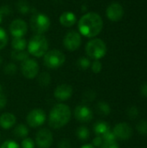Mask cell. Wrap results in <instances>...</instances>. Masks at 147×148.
Here are the masks:
<instances>
[{"label":"cell","mask_w":147,"mask_h":148,"mask_svg":"<svg viewBox=\"0 0 147 148\" xmlns=\"http://www.w3.org/2000/svg\"><path fill=\"white\" fill-rule=\"evenodd\" d=\"M27 41L23 37H13L11 46L13 50H24L27 48Z\"/></svg>","instance_id":"obj_19"},{"label":"cell","mask_w":147,"mask_h":148,"mask_svg":"<svg viewBox=\"0 0 147 148\" xmlns=\"http://www.w3.org/2000/svg\"><path fill=\"white\" fill-rule=\"evenodd\" d=\"M102 144H103V140H102L101 136H96L93 140V142H92V145L94 147H101Z\"/></svg>","instance_id":"obj_37"},{"label":"cell","mask_w":147,"mask_h":148,"mask_svg":"<svg viewBox=\"0 0 147 148\" xmlns=\"http://www.w3.org/2000/svg\"><path fill=\"white\" fill-rule=\"evenodd\" d=\"M140 95L144 97H147V82L144 83L140 87Z\"/></svg>","instance_id":"obj_40"},{"label":"cell","mask_w":147,"mask_h":148,"mask_svg":"<svg viewBox=\"0 0 147 148\" xmlns=\"http://www.w3.org/2000/svg\"><path fill=\"white\" fill-rule=\"evenodd\" d=\"M28 53L36 57L43 56L49 49V42L43 35H35L27 45Z\"/></svg>","instance_id":"obj_3"},{"label":"cell","mask_w":147,"mask_h":148,"mask_svg":"<svg viewBox=\"0 0 147 148\" xmlns=\"http://www.w3.org/2000/svg\"><path fill=\"white\" fill-rule=\"evenodd\" d=\"M29 25L36 35H42L49 30L50 27V19L45 14L36 13L31 16Z\"/></svg>","instance_id":"obj_5"},{"label":"cell","mask_w":147,"mask_h":148,"mask_svg":"<svg viewBox=\"0 0 147 148\" xmlns=\"http://www.w3.org/2000/svg\"><path fill=\"white\" fill-rule=\"evenodd\" d=\"M85 50L89 58L100 60L107 54V45L103 40L100 38H94L87 43Z\"/></svg>","instance_id":"obj_4"},{"label":"cell","mask_w":147,"mask_h":148,"mask_svg":"<svg viewBox=\"0 0 147 148\" xmlns=\"http://www.w3.org/2000/svg\"><path fill=\"white\" fill-rule=\"evenodd\" d=\"M66 57L65 55L58 49L48 50L47 53L43 56V63L44 65L51 69H55L62 67L65 62Z\"/></svg>","instance_id":"obj_6"},{"label":"cell","mask_w":147,"mask_h":148,"mask_svg":"<svg viewBox=\"0 0 147 148\" xmlns=\"http://www.w3.org/2000/svg\"><path fill=\"white\" fill-rule=\"evenodd\" d=\"M17 9H18V10L20 11V12H22L23 14H26L28 11H29V5L27 3H25V2H19L18 3H17Z\"/></svg>","instance_id":"obj_35"},{"label":"cell","mask_w":147,"mask_h":148,"mask_svg":"<svg viewBox=\"0 0 147 148\" xmlns=\"http://www.w3.org/2000/svg\"><path fill=\"white\" fill-rule=\"evenodd\" d=\"M35 143L38 148H49L53 144V134L48 128L40 129L36 135Z\"/></svg>","instance_id":"obj_10"},{"label":"cell","mask_w":147,"mask_h":148,"mask_svg":"<svg viewBox=\"0 0 147 148\" xmlns=\"http://www.w3.org/2000/svg\"><path fill=\"white\" fill-rule=\"evenodd\" d=\"M36 143L31 138H24L21 143V147L22 148H35Z\"/></svg>","instance_id":"obj_32"},{"label":"cell","mask_w":147,"mask_h":148,"mask_svg":"<svg viewBox=\"0 0 147 148\" xmlns=\"http://www.w3.org/2000/svg\"><path fill=\"white\" fill-rule=\"evenodd\" d=\"M8 40L9 38H8L6 31L3 29L0 28V49H3L7 45Z\"/></svg>","instance_id":"obj_29"},{"label":"cell","mask_w":147,"mask_h":148,"mask_svg":"<svg viewBox=\"0 0 147 148\" xmlns=\"http://www.w3.org/2000/svg\"><path fill=\"white\" fill-rule=\"evenodd\" d=\"M96 98V93L94 90H87L83 94V101H93Z\"/></svg>","instance_id":"obj_31"},{"label":"cell","mask_w":147,"mask_h":148,"mask_svg":"<svg viewBox=\"0 0 147 148\" xmlns=\"http://www.w3.org/2000/svg\"><path fill=\"white\" fill-rule=\"evenodd\" d=\"M37 82L41 87H47L51 82V76L48 72H42L38 75Z\"/></svg>","instance_id":"obj_23"},{"label":"cell","mask_w":147,"mask_h":148,"mask_svg":"<svg viewBox=\"0 0 147 148\" xmlns=\"http://www.w3.org/2000/svg\"><path fill=\"white\" fill-rule=\"evenodd\" d=\"M16 71H17V67L15 63H12V62L7 64L3 69L4 74L8 75H13L16 73Z\"/></svg>","instance_id":"obj_27"},{"label":"cell","mask_w":147,"mask_h":148,"mask_svg":"<svg viewBox=\"0 0 147 148\" xmlns=\"http://www.w3.org/2000/svg\"><path fill=\"white\" fill-rule=\"evenodd\" d=\"M136 128L141 135H147V121L141 120L138 122Z\"/></svg>","instance_id":"obj_26"},{"label":"cell","mask_w":147,"mask_h":148,"mask_svg":"<svg viewBox=\"0 0 147 148\" xmlns=\"http://www.w3.org/2000/svg\"><path fill=\"white\" fill-rule=\"evenodd\" d=\"M27 31L28 25L22 19H15L10 24V32L13 37H23Z\"/></svg>","instance_id":"obj_14"},{"label":"cell","mask_w":147,"mask_h":148,"mask_svg":"<svg viewBox=\"0 0 147 148\" xmlns=\"http://www.w3.org/2000/svg\"><path fill=\"white\" fill-rule=\"evenodd\" d=\"M10 56L14 61L23 62L29 58V53L24 50H12Z\"/></svg>","instance_id":"obj_22"},{"label":"cell","mask_w":147,"mask_h":148,"mask_svg":"<svg viewBox=\"0 0 147 148\" xmlns=\"http://www.w3.org/2000/svg\"><path fill=\"white\" fill-rule=\"evenodd\" d=\"M101 137H102L103 142H115L116 140H117L115 135H114V134L111 130H109L107 133H105Z\"/></svg>","instance_id":"obj_30"},{"label":"cell","mask_w":147,"mask_h":148,"mask_svg":"<svg viewBox=\"0 0 147 148\" xmlns=\"http://www.w3.org/2000/svg\"><path fill=\"white\" fill-rule=\"evenodd\" d=\"M0 93H2V86L0 85Z\"/></svg>","instance_id":"obj_45"},{"label":"cell","mask_w":147,"mask_h":148,"mask_svg":"<svg viewBox=\"0 0 147 148\" xmlns=\"http://www.w3.org/2000/svg\"><path fill=\"white\" fill-rule=\"evenodd\" d=\"M126 114H127V116H128L130 119L134 120V119H136V118L139 116V108H138L136 106H132V107H130V108H127V110H126Z\"/></svg>","instance_id":"obj_28"},{"label":"cell","mask_w":147,"mask_h":148,"mask_svg":"<svg viewBox=\"0 0 147 148\" xmlns=\"http://www.w3.org/2000/svg\"><path fill=\"white\" fill-rule=\"evenodd\" d=\"M81 148H95L92 144H85L83 146H81Z\"/></svg>","instance_id":"obj_42"},{"label":"cell","mask_w":147,"mask_h":148,"mask_svg":"<svg viewBox=\"0 0 147 148\" xmlns=\"http://www.w3.org/2000/svg\"><path fill=\"white\" fill-rule=\"evenodd\" d=\"M16 118L11 113H3L0 116V127L4 129H10L16 124Z\"/></svg>","instance_id":"obj_16"},{"label":"cell","mask_w":147,"mask_h":148,"mask_svg":"<svg viewBox=\"0 0 147 148\" xmlns=\"http://www.w3.org/2000/svg\"><path fill=\"white\" fill-rule=\"evenodd\" d=\"M109 130H110V127L106 121H100L95 122L94 125V132L97 136H102L105 133H107Z\"/></svg>","instance_id":"obj_18"},{"label":"cell","mask_w":147,"mask_h":148,"mask_svg":"<svg viewBox=\"0 0 147 148\" xmlns=\"http://www.w3.org/2000/svg\"><path fill=\"white\" fill-rule=\"evenodd\" d=\"M6 103H7V99L5 95L3 93H0V109L3 108L6 106Z\"/></svg>","instance_id":"obj_39"},{"label":"cell","mask_w":147,"mask_h":148,"mask_svg":"<svg viewBox=\"0 0 147 148\" xmlns=\"http://www.w3.org/2000/svg\"><path fill=\"white\" fill-rule=\"evenodd\" d=\"M29 132V128H28V127L26 125L19 124V125H17L15 127V129L13 131V134H14V135L16 138H20V139L23 138V139H24V138H26L28 136Z\"/></svg>","instance_id":"obj_20"},{"label":"cell","mask_w":147,"mask_h":148,"mask_svg":"<svg viewBox=\"0 0 147 148\" xmlns=\"http://www.w3.org/2000/svg\"><path fill=\"white\" fill-rule=\"evenodd\" d=\"M103 28V20L96 12H88L83 15L78 22L79 32L88 38L98 36Z\"/></svg>","instance_id":"obj_1"},{"label":"cell","mask_w":147,"mask_h":148,"mask_svg":"<svg viewBox=\"0 0 147 148\" xmlns=\"http://www.w3.org/2000/svg\"><path fill=\"white\" fill-rule=\"evenodd\" d=\"M124 8L119 3H112L106 10L107 17L112 22H119L124 16Z\"/></svg>","instance_id":"obj_11"},{"label":"cell","mask_w":147,"mask_h":148,"mask_svg":"<svg viewBox=\"0 0 147 148\" xmlns=\"http://www.w3.org/2000/svg\"><path fill=\"white\" fill-rule=\"evenodd\" d=\"M58 148H71V142L68 139H62L58 143Z\"/></svg>","instance_id":"obj_36"},{"label":"cell","mask_w":147,"mask_h":148,"mask_svg":"<svg viewBox=\"0 0 147 148\" xmlns=\"http://www.w3.org/2000/svg\"><path fill=\"white\" fill-rule=\"evenodd\" d=\"M74 115L75 120L81 123H88L92 121L94 114L92 110L85 105H78L75 108Z\"/></svg>","instance_id":"obj_12"},{"label":"cell","mask_w":147,"mask_h":148,"mask_svg":"<svg viewBox=\"0 0 147 148\" xmlns=\"http://www.w3.org/2000/svg\"><path fill=\"white\" fill-rule=\"evenodd\" d=\"M76 65L79 69L86 70L91 66V62L88 57H80L76 62Z\"/></svg>","instance_id":"obj_25"},{"label":"cell","mask_w":147,"mask_h":148,"mask_svg":"<svg viewBox=\"0 0 147 148\" xmlns=\"http://www.w3.org/2000/svg\"><path fill=\"white\" fill-rule=\"evenodd\" d=\"M2 62H3V59H2V57L0 56V65L2 64Z\"/></svg>","instance_id":"obj_44"},{"label":"cell","mask_w":147,"mask_h":148,"mask_svg":"<svg viewBox=\"0 0 147 148\" xmlns=\"http://www.w3.org/2000/svg\"><path fill=\"white\" fill-rule=\"evenodd\" d=\"M76 136L81 140H87L90 137L89 129L85 126H81L76 130Z\"/></svg>","instance_id":"obj_24"},{"label":"cell","mask_w":147,"mask_h":148,"mask_svg":"<svg viewBox=\"0 0 147 148\" xmlns=\"http://www.w3.org/2000/svg\"><path fill=\"white\" fill-rule=\"evenodd\" d=\"M70 118V108L66 104L58 103L50 110L49 116V125L53 129H60L68 123Z\"/></svg>","instance_id":"obj_2"},{"label":"cell","mask_w":147,"mask_h":148,"mask_svg":"<svg viewBox=\"0 0 147 148\" xmlns=\"http://www.w3.org/2000/svg\"><path fill=\"white\" fill-rule=\"evenodd\" d=\"M96 111L100 115L102 116H107L111 113V108L109 104H107L105 101H99L96 104Z\"/></svg>","instance_id":"obj_21"},{"label":"cell","mask_w":147,"mask_h":148,"mask_svg":"<svg viewBox=\"0 0 147 148\" xmlns=\"http://www.w3.org/2000/svg\"><path fill=\"white\" fill-rule=\"evenodd\" d=\"M59 21L62 26L66 28H70L75 24L77 18L75 14L73 13L72 11H65L60 16Z\"/></svg>","instance_id":"obj_17"},{"label":"cell","mask_w":147,"mask_h":148,"mask_svg":"<svg viewBox=\"0 0 147 148\" xmlns=\"http://www.w3.org/2000/svg\"><path fill=\"white\" fill-rule=\"evenodd\" d=\"M91 69L94 73L99 74L102 69V63L99 60H94V62H93V63L91 64Z\"/></svg>","instance_id":"obj_34"},{"label":"cell","mask_w":147,"mask_h":148,"mask_svg":"<svg viewBox=\"0 0 147 148\" xmlns=\"http://www.w3.org/2000/svg\"><path fill=\"white\" fill-rule=\"evenodd\" d=\"M81 44V36L75 30L68 31L63 38V45L69 51H75Z\"/></svg>","instance_id":"obj_9"},{"label":"cell","mask_w":147,"mask_h":148,"mask_svg":"<svg viewBox=\"0 0 147 148\" xmlns=\"http://www.w3.org/2000/svg\"><path fill=\"white\" fill-rule=\"evenodd\" d=\"M73 95L72 86L63 83L58 85L54 91V96L58 101H66Z\"/></svg>","instance_id":"obj_15"},{"label":"cell","mask_w":147,"mask_h":148,"mask_svg":"<svg viewBox=\"0 0 147 148\" xmlns=\"http://www.w3.org/2000/svg\"><path fill=\"white\" fill-rule=\"evenodd\" d=\"M113 133L114 134L116 139L126 140L132 137L133 128L131 127V126L129 124L121 122V123H118L117 125L114 126V127L113 129Z\"/></svg>","instance_id":"obj_13"},{"label":"cell","mask_w":147,"mask_h":148,"mask_svg":"<svg viewBox=\"0 0 147 148\" xmlns=\"http://www.w3.org/2000/svg\"><path fill=\"white\" fill-rule=\"evenodd\" d=\"M45 121H46V114L42 109L40 108H36L31 110L27 114L26 117L27 124L32 128H36L42 126Z\"/></svg>","instance_id":"obj_8"},{"label":"cell","mask_w":147,"mask_h":148,"mask_svg":"<svg viewBox=\"0 0 147 148\" xmlns=\"http://www.w3.org/2000/svg\"><path fill=\"white\" fill-rule=\"evenodd\" d=\"M0 138H1V136H0Z\"/></svg>","instance_id":"obj_46"},{"label":"cell","mask_w":147,"mask_h":148,"mask_svg":"<svg viewBox=\"0 0 147 148\" xmlns=\"http://www.w3.org/2000/svg\"><path fill=\"white\" fill-rule=\"evenodd\" d=\"M0 148H21V147L16 141L12 140H9L3 142L2 145L0 146Z\"/></svg>","instance_id":"obj_33"},{"label":"cell","mask_w":147,"mask_h":148,"mask_svg":"<svg viewBox=\"0 0 147 148\" xmlns=\"http://www.w3.org/2000/svg\"><path fill=\"white\" fill-rule=\"evenodd\" d=\"M1 12H2V14L3 15H9V14H10V12H11V10H10V6L9 5H3L1 9Z\"/></svg>","instance_id":"obj_41"},{"label":"cell","mask_w":147,"mask_h":148,"mask_svg":"<svg viewBox=\"0 0 147 148\" xmlns=\"http://www.w3.org/2000/svg\"><path fill=\"white\" fill-rule=\"evenodd\" d=\"M100 148H120L117 142H103Z\"/></svg>","instance_id":"obj_38"},{"label":"cell","mask_w":147,"mask_h":148,"mask_svg":"<svg viewBox=\"0 0 147 148\" xmlns=\"http://www.w3.org/2000/svg\"><path fill=\"white\" fill-rule=\"evenodd\" d=\"M2 18H3V14L1 12V10H0V23L2 22Z\"/></svg>","instance_id":"obj_43"},{"label":"cell","mask_w":147,"mask_h":148,"mask_svg":"<svg viewBox=\"0 0 147 148\" xmlns=\"http://www.w3.org/2000/svg\"><path fill=\"white\" fill-rule=\"evenodd\" d=\"M21 71L25 78L31 80L37 76L39 73V65L36 60L28 58L25 61L22 62Z\"/></svg>","instance_id":"obj_7"}]
</instances>
